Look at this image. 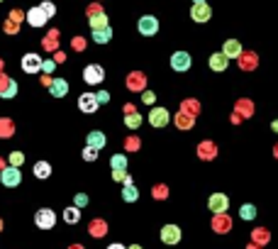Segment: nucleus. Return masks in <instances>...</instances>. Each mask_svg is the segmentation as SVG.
Segmentation results:
<instances>
[{
    "label": "nucleus",
    "instance_id": "f257e3e1",
    "mask_svg": "<svg viewBox=\"0 0 278 249\" xmlns=\"http://www.w3.org/2000/svg\"><path fill=\"white\" fill-rule=\"evenodd\" d=\"M0 183H2L5 188L20 186V183H22V171H20V166H7V168H2V171H0Z\"/></svg>",
    "mask_w": 278,
    "mask_h": 249
},
{
    "label": "nucleus",
    "instance_id": "f03ea898",
    "mask_svg": "<svg viewBox=\"0 0 278 249\" xmlns=\"http://www.w3.org/2000/svg\"><path fill=\"white\" fill-rule=\"evenodd\" d=\"M105 79V71H103V66H98V64H88L83 69V81L88 85H98V83H103Z\"/></svg>",
    "mask_w": 278,
    "mask_h": 249
},
{
    "label": "nucleus",
    "instance_id": "7ed1b4c3",
    "mask_svg": "<svg viewBox=\"0 0 278 249\" xmlns=\"http://www.w3.org/2000/svg\"><path fill=\"white\" fill-rule=\"evenodd\" d=\"M34 222H37V227H39V230H52V227H54V222H56L54 210H49V208H42V210H37Z\"/></svg>",
    "mask_w": 278,
    "mask_h": 249
},
{
    "label": "nucleus",
    "instance_id": "20e7f679",
    "mask_svg": "<svg viewBox=\"0 0 278 249\" xmlns=\"http://www.w3.org/2000/svg\"><path fill=\"white\" fill-rule=\"evenodd\" d=\"M208 208H210L215 215L227 213V208H229V198H227L224 193H212L210 195V200H208Z\"/></svg>",
    "mask_w": 278,
    "mask_h": 249
},
{
    "label": "nucleus",
    "instance_id": "39448f33",
    "mask_svg": "<svg viewBox=\"0 0 278 249\" xmlns=\"http://www.w3.org/2000/svg\"><path fill=\"white\" fill-rule=\"evenodd\" d=\"M210 15H212V7H210L208 2H193V7H191V17H193L195 22H208Z\"/></svg>",
    "mask_w": 278,
    "mask_h": 249
},
{
    "label": "nucleus",
    "instance_id": "423d86ee",
    "mask_svg": "<svg viewBox=\"0 0 278 249\" xmlns=\"http://www.w3.org/2000/svg\"><path fill=\"white\" fill-rule=\"evenodd\" d=\"M161 242L164 245H178L181 242V227L178 225H164L161 227Z\"/></svg>",
    "mask_w": 278,
    "mask_h": 249
},
{
    "label": "nucleus",
    "instance_id": "0eeeda50",
    "mask_svg": "<svg viewBox=\"0 0 278 249\" xmlns=\"http://www.w3.org/2000/svg\"><path fill=\"white\" fill-rule=\"evenodd\" d=\"M139 32L144 34V37H154L156 32H159V20L156 17H151V15H144L141 20H139Z\"/></svg>",
    "mask_w": 278,
    "mask_h": 249
},
{
    "label": "nucleus",
    "instance_id": "6e6552de",
    "mask_svg": "<svg viewBox=\"0 0 278 249\" xmlns=\"http://www.w3.org/2000/svg\"><path fill=\"white\" fill-rule=\"evenodd\" d=\"M171 69L173 71H188L191 69V54L188 52H176V54L171 56Z\"/></svg>",
    "mask_w": 278,
    "mask_h": 249
},
{
    "label": "nucleus",
    "instance_id": "1a4fd4ad",
    "mask_svg": "<svg viewBox=\"0 0 278 249\" xmlns=\"http://www.w3.org/2000/svg\"><path fill=\"white\" fill-rule=\"evenodd\" d=\"M42 59L37 54H25L22 56V71L25 74H37V71H42Z\"/></svg>",
    "mask_w": 278,
    "mask_h": 249
},
{
    "label": "nucleus",
    "instance_id": "9d476101",
    "mask_svg": "<svg viewBox=\"0 0 278 249\" xmlns=\"http://www.w3.org/2000/svg\"><path fill=\"white\" fill-rule=\"evenodd\" d=\"M168 110L166 108H151V112H149V122L154 125V127H166L168 125Z\"/></svg>",
    "mask_w": 278,
    "mask_h": 249
},
{
    "label": "nucleus",
    "instance_id": "9b49d317",
    "mask_svg": "<svg viewBox=\"0 0 278 249\" xmlns=\"http://www.w3.org/2000/svg\"><path fill=\"white\" fill-rule=\"evenodd\" d=\"M78 108H81V112H95L98 110L100 103H98L95 93H83V95L78 98Z\"/></svg>",
    "mask_w": 278,
    "mask_h": 249
},
{
    "label": "nucleus",
    "instance_id": "f8f14e48",
    "mask_svg": "<svg viewBox=\"0 0 278 249\" xmlns=\"http://www.w3.org/2000/svg\"><path fill=\"white\" fill-rule=\"evenodd\" d=\"M237 61H239V69H242V71H254V69L259 66L256 52H242V56H239Z\"/></svg>",
    "mask_w": 278,
    "mask_h": 249
},
{
    "label": "nucleus",
    "instance_id": "ddd939ff",
    "mask_svg": "<svg viewBox=\"0 0 278 249\" xmlns=\"http://www.w3.org/2000/svg\"><path fill=\"white\" fill-rule=\"evenodd\" d=\"M242 42H237V39H227L224 42V47H222V54L227 56V59H239L242 56Z\"/></svg>",
    "mask_w": 278,
    "mask_h": 249
},
{
    "label": "nucleus",
    "instance_id": "4468645a",
    "mask_svg": "<svg viewBox=\"0 0 278 249\" xmlns=\"http://www.w3.org/2000/svg\"><path fill=\"white\" fill-rule=\"evenodd\" d=\"M212 230H215V232H220V235L229 232V230H232V220H229V215H227V213L215 215V218H212Z\"/></svg>",
    "mask_w": 278,
    "mask_h": 249
},
{
    "label": "nucleus",
    "instance_id": "2eb2a0df",
    "mask_svg": "<svg viewBox=\"0 0 278 249\" xmlns=\"http://www.w3.org/2000/svg\"><path fill=\"white\" fill-rule=\"evenodd\" d=\"M251 242L266 247V245L271 242V232H269L266 227H254V230H251Z\"/></svg>",
    "mask_w": 278,
    "mask_h": 249
},
{
    "label": "nucleus",
    "instance_id": "dca6fc26",
    "mask_svg": "<svg viewBox=\"0 0 278 249\" xmlns=\"http://www.w3.org/2000/svg\"><path fill=\"white\" fill-rule=\"evenodd\" d=\"M27 22L32 27H42L44 22H47V15H44V10L42 7H32L27 12Z\"/></svg>",
    "mask_w": 278,
    "mask_h": 249
},
{
    "label": "nucleus",
    "instance_id": "f3484780",
    "mask_svg": "<svg viewBox=\"0 0 278 249\" xmlns=\"http://www.w3.org/2000/svg\"><path fill=\"white\" fill-rule=\"evenodd\" d=\"M49 93H52L54 98H64V95L69 93V83H66V79H56V81L49 83Z\"/></svg>",
    "mask_w": 278,
    "mask_h": 249
},
{
    "label": "nucleus",
    "instance_id": "a211bd4d",
    "mask_svg": "<svg viewBox=\"0 0 278 249\" xmlns=\"http://www.w3.org/2000/svg\"><path fill=\"white\" fill-rule=\"evenodd\" d=\"M105 142H108V139H105V135H103V132H98V130L88 132V137H85V144H88V147H95L98 152L105 147Z\"/></svg>",
    "mask_w": 278,
    "mask_h": 249
},
{
    "label": "nucleus",
    "instance_id": "6ab92c4d",
    "mask_svg": "<svg viewBox=\"0 0 278 249\" xmlns=\"http://www.w3.org/2000/svg\"><path fill=\"white\" fill-rule=\"evenodd\" d=\"M227 64H229V59H227L222 52H217V54L210 56V69H212V71H217V74L227 69Z\"/></svg>",
    "mask_w": 278,
    "mask_h": 249
},
{
    "label": "nucleus",
    "instance_id": "aec40b11",
    "mask_svg": "<svg viewBox=\"0 0 278 249\" xmlns=\"http://www.w3.org/2000/svg\"><path fill=\"white\" fill-rule=\"evenodd\" d=\"M198 154H200V159H212V157L217 154V147H215L212 142H203V144L198 147Z\"/></svg>",
    "mask_w": 278,
    "mask_h": 249
},
{
    "label": "nucleus",
    "instance_id": "412c9836",
    "mask_svg": "<svg viewBox=\"0 0 278 249\" xmlns=\"http://www.w3.org/2000/svg\"><path fill=\"white\" fill-rule=\"evenodd\" d=\"M90 34H93V39H95L98 44H105V42H110V39H112V29H110V27L90 29Z\"/></svg>",
    "mask_w": 278,
    "mask_h": 249
},
{
    "label": "nucleus",
    "instance_id": "4be33fe9",
    "mask_svg": "<svg viewBox=\"0 0 278 249\" xmlns=\"http://www.w3.org/2000/svg\"><path fill=\"white\" fill-rule=\"evenodd\" d=\"M34 176L37 178H49L52 176V164L49 162H37L34 164Z\"/></svg>",
    "mask_w": 278,
    "mask_h": 249
},
{
    "label": "nucleus",
    "instance_id": "5701e85b",
    "mask_svg": "<svg viewBox=\"0 0 278 249\" xmlns=\"http://www.w3.org/2000/svg\"><path fill=\"white\" fill-rule=\"evenodd\" d=\"M237 112H239L242 117H251V115H254V103H251L249 98H242V100L237 103Z\"/></svg>",
    "mask_w": 278,
    "mask_h": 249
},
{
    "label": "nucleus",
    "instance_id": "b1692460",
    "mask_svg": "<svg viewBox=\"0 0 278 249\" xmlns=\"http://www.w3.org/2000/svg\"><path fill=\"white\" fill-rule=\"evenodd\" d=\"M137 198H139V191L135 188V183H127L122 188V200L125 203H137Z\"/></svg>",
    "mask_w": 278,
    "mask_h": 249
},
{
    "label": "nucleus",
    "instance_id": "393cba45",
    "mask_svg": "<svg viewBox=\"0 0 278 249\" xmlns=\"http://www.w3.org/2000/svg\"><path fill=\"white\" fill-rule=\"evenodd\" d=\"M64 220L69 222V225H76V222L81 220V208H76V205L66 208V210H64Z\"/></svg>",
    "mask_w": 278,
    "mask_h": 249
},
{
    "label": "nucleus",
    "instance_id": "a878e982",
    "mask_svg": "<svg viewBox=\"0 0 278 249\" xmlns=\"http://www.w3.org/2000/svg\"><path fill=\"white\" fill-rule=\"evenodd\" d=\"M110 166L112 171H127V157L125 154H112Z\"/></svg>",
    "mask_w": 278,
    "mask_h": 249
},
{
    "label": "nucleus",
    "instance_id": "bb28decb",
    "mask_svg": "<svg viewBox=\"0 0 278 249\" xmlns=\"http://www.w3.org/2000/svg\"><path fill=\"white\" fill-rule=\"evenodd\" d=\"M239 218H242V220H254V218H256V205H251V203L242 205V208H239Z\"/></svg>",
    "mask_w": 278,
    "mask_h": 249
},
{
    "label": "nucleus",
    "instance_id": "cd10ccee",
    "mask_svg": "<svg viewBox=\"0 0 278 249\" xmlns=\"http://www.w3.org/2000/svg\"><path fill=\"white\" fill-rule=\"evenodd\" d=\"M103 27H108V17H105L103 12L93 15V17H90V29H103Z\"/></svg>",
    "mask_w": 278,
    "mask_h": 249
},
{
    "label": "nucleus",
    "instance_id": "c85d7f7f",
    "mask_svg": "<svg viewBox=\"0 0 278 249\" xmlns=\"http://www.w3.org/2000/svg\"><path fill=\"white\" fill-rule=\"evenodd\" d=\"M176 122H178V127H181V130H188V127H193V115L181 112V115L176 117Z\"/></svg>",
    "mask_w": 278,
    "mask_h": 249
},
{
    "label": "nucleus",
    "instance_id": "c756f323",
    "mask_svg": "<svg viewBox=\"0 0 278 249\" xmlns=\"http://www.w3.org/2000/svg\"><path fill=\"white\" fill-rule=\"evenodd\" d=\"M125 125H127L130 130H137L139 125H141V115H139V112H130V115L125 117Z\"/></svg>",
    "mask_w": 278,
    "mask_h": 249
},
{
    "label": "nucleus",
    "instance_id": "7c9ffc66",
    "mask_svg": "<svg viewBox=\"0 0 278 249\" xmlns=\"http://www.w3.org/2000/svg\"><path fill=\"white\" fill-rule=\"evenodd\" d=\"M83 159L85 162H95V159H98V149H95V147H85L83 149Z\"/></svg>",
    "mask_w": 278,
    "mask_h": 249
},
{
    "label": "nucleus",
    "instance_id": "2f4dec72",
    "mask_svg": "<svg viewBox=\"0 0 278 249\" xmlns=\"http://www.w3.org/2000/svg\"><path fill=\"white\" fill-rule=\"evenodd\" d=\"M112 178H115V181H125V186L132 183V178L127 176V171H112Z\"/></svg>",
    "mask_w": 278,
    "mask_h": 249
},
{
    "label": "nucleus",
    "instance_id": "473e14b6",
    "mask_svg": "<svg viewBox=\"0 0 278 249\" xmlns=\"http://www.w3.org/2000/svg\"><path fill=\"white\" fill-rule=\"evenodd\" d=\"M183 112L195 115V112H198V100H186V103H183Z\"/></svg>",
    "mask_w": 278,
    "mask_h": 249
},
{
    "label": "nucleus",
    "instance_id": "72a5a7b5",
    "mask_svg": "<svg viewBox=\"0 0 278 249\" xmlns=\"http://www.w3.org/2000/svg\"><path fill=\"white\" fill-rule=\"evenodd\" d=\"M39 7H42V10H44V15H47V17H52V15H54V12H56L54 2H49V0H44V2H42V5H39Z\"/></svg>",
    "mask_w": 278,
    "mask_h": 249
},
{
    "label": "nucleus",
    "instance_id": "f704fd0d",
    "mask_svg": "<svg viewBox=\"0 0 278 249\" xmlns=\"http://www.w3.org/2000/svg\"><path fill=\"white\" fill-rule=\"evenodd\" d=\"M7 85H10V88H5V90L0 93L2 98H12V95L17 93V83H15V81H10V83H7Z\"/></svg>",
    "mask_w": 278,
    "mask_h": 249
},
{
    "label": "nucleus",
    "instance_id": "c9c22d12",
    "mask_svg": "<svg viewBox=\"0 0 278 249\" xmlns=\"http://www.w3.org/2000/svg\"><path fill=\"white\" fill-rule=\"evenodd\" d=\"M73 203H76V208H83V205H88V195H85V193H78L76 198H73Z\"/></svg>",
    "mask_w": 278,
    "mask_h": 249
},
{
    "label": "nucleus",
    "instance_id": "e433bc0d",
    "mask_svg": "<svg viewBox=\"0 0 278 249\" xmlns=\"http://www.w3.org/2000/svg\"><path fill=\"white\" fill-rule=\"evenodd\" d=\"M130 88L132 90H139L141 88V76H130Z\"/></svg>",
    "mask_w": 278,
    "mask_h": 249
},
{
    "label": "nucleus",
    "instance_id": "4c0bfd02",
    "mask_svg": "<svg viewBox=\"0 0 278 249\" xmlns=\"http://www.w3.org/2000/svg\"><path fill=\"white\" fill-rule=\"evenodd\" d=\"M22 159H25V157H22L20 152H12V154H10V164L20 166V164H22Z\"/></svg>",
    "mask_w": 278,
    "mask_h": 249
},
{
    "label": "nucleus",
    "instance_id": "58836bf2",
    "mask_svg": "<svg viewBox=\"0 0 278 249\" xmlns=\"http://www.w3.org/2000/svg\"><path fill=\"white\" fill-rule=\"evenodd\" d=\"M141 98H144V103H146V105H151V103L156 100V95H154L151 90H144V95H141Z\"/></svg>",
    "mask_w": 278,
    "mask_h": 249
},
{
    "label": "nucleus",
    "instance_id": "ea45409f",
    "mask_svg": "<svg viewBox=\"0 0 278 249\" xmlns=\"http://www.w3.org/2000/svg\"><path fill=\"white\" fill-rule=\"evenodd\" d=\"M42 71H44V74H52V71H54V61H44V64H42Z\"/></svg>",
    "mask_w": 278,
    "mask_h": 249
},
{
    "label": "nucleus",
    "instance_id": "a19ab883",
    "mask_svg": "<svg viewBox=\"0 0 278 249\" xmlns=\"http://www.w3.org/2000/svg\"><path fill=\"white\" fill-rule=\"evenodd\" d=\"M95 98H98V103H108V98H110V95H108L105 90H100V93H95Z\"/></svg>",
    "mask_w": 278,
    "mask_h": 249
},
{
    "label": "nucleus",
    "instance_id": "79ce46f5",
    "mask_svg": "<svg viewBox=\"0 0 278 249\" xmlns=\"http://www.w3.org/2000/svg\"><path fill=\"white\" fill-rule=\"evenodd\" d=\"M242 120H244V117H242V115H239V112H234V115H232V122H234V125H239V122H242Z\"/></svg>",
    "mask_w": 278,
    "mask_h": 249
},
{
    "label": "nucleus",
    "instance_id": "37998d69",
    "mask_svg": "<svg viewBox=\"0 0 278 249\" xmlns=\"http://www.w3.org/2000/svg\"><path fill=\"white\" fill-rule=\"evenodd\" d=\"M137 147H139L137 139H130V142H127V149H137Z\"/></svg>",
    "mask_w": 278,
    "mask_h": 249
},
{
    "label": "nucleus",
    "instance_id": "c03bdc74",
    "mask_svg": "<svg viewBox=\"0 0 278 249\" xmlns=\"http://www.w3.org/2000/svg\"><path fill=\"white\" fill-rule=\"evenodd\" d=\"M247 249H264V247H261V245H256V242H249V245H247Z\"/></svg>",
    "mask_w": 278,
    "mask_h": 249
},
{
    "label": "nucleus",
    "instance_id": "a18cd8bd",
    "mask_svg": "<svg viewBox=\"0 0 278 249\" xmlns=\"http://www.w3.org/2000/svg\"><path fill=\"white\" fill-rule=\"evenodd\" d=\"M271 130H274V132H278V120H274V122H271Z\"/></svg>",
    "mask_w": 278,
    "mask_h": 249
},
{
    "label": "nucleus",
    "instance_id": "49530a36",
    "mask_svg": "<svg viewBox=\"0 0 278 249\" xmlns=\"http://www.w3.org/2000/svg\"><path fill=\"white\" fill-rule=\"evenodd\" d=\"M108 249H125V247H122V245H117V242H115V245H110V247H108Z\"/></svg>",
    "mask_w": 278,
    "mask_h": 249
},
{
    "label": "nucleus",
    "instance_id": "de8ad7c7",
    "mask_svg": "<svg viewBox=\"0 0 278 249\" xmlns=\"http://www.w3.org/2000/svg\"><path fill=\"white\" fill-rule=\"evenodd\" d=\"M274 157L278 159V144H274Z\"/></svg>",
    "mask_w": 278,
    "mask_h": 249
},
{
    "label": "nucleus",
    "instance_id": "09e8293b",
    "mask_svg": "<svg viewBox=\"0 0 278 249\" xmlns=\"http://www.w3.org/2000/svg\"><path fill=\"white\" fill-rule=\"evenodd\" d=\"M130 249H141V247H137V245H132V247H130Z\"/></svg>",
    "mask_w": 278,
    "mask_h": 249
},
{
    "label": "nucleus",
    "instance_id": "8fccbe9b",
    "mask_svg": "<svg viewBox=\"0 0 278 249\" xmlns=\"http://www.w3.org/2000/svg\"><path fill=\"white\" fill-rule=\"evenodd\" d=\"M193 2H208V0H193Z\"/></svg>",
    "mask_w": 278,
    "mask_h": 249
}]
</instances>
